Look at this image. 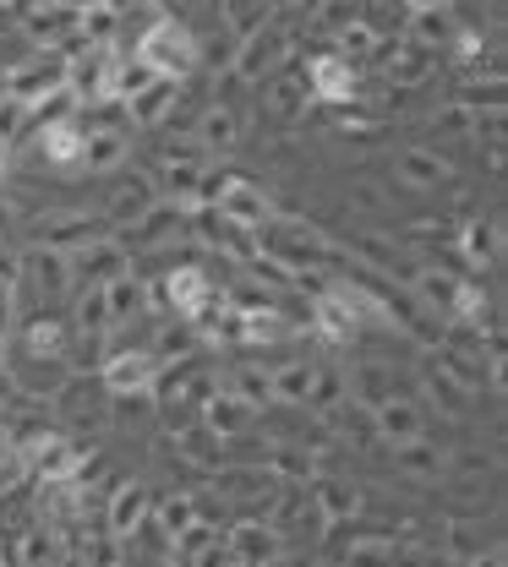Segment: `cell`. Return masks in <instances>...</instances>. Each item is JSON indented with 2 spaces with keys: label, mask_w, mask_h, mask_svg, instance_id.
I'll use <instances>...</instances> for the list:
<instances>
[{
  "label": "cell",
  "mask_w": 508,
  "mask_h": 567,
  "mask_svg": "<svg viewBox=\"0 0 508 567\" xmlns=\"http://www.w3.org/2000/svg\"><path fill=\"white\" fill-rule=\"evenodd\" d=\"M209 415H214V431H241L246 425V404L241 399H214Z\"/></svg>",
  "instance_id": "4fadbf2b"
},
{
  "label": "cell",
  "mask_w": 508,
  "mask_h": 567,
  "mask_svg": "<svg viewBox=\"0 0 508 567\" xmlns=\"http://www.w3.org/2000/svg\"><path fill=\"white\" fill-rule=\"evenodd\" d=\"M405 175H410L416 186H437V175H443V164H437L433 153H405Z\"/></svg>",
  "instance_id": "5bb4252c"
},
{
  "label": "cell",
  "mask_w": 508,
  "mask_h": 567,
  "mask_svg": "<svg viewBox=\"0 0 508 567\" xmlns=\"http://www.w3.org/2000/svg\"><path fill=\"white\" fill-rule=\"evenodd\" d=\"M470 567H504V551H481V557H476Z\"/></svg>",
  "instance_id": "2e32d148"
},
{
  "label": "cell",
  "mask_w": 508,
  "mask_h": 567,
  "mask_svg": "<svg viewBox=\"0 0 508 567\" xmlns=\"http://www.w3.org/2000/svg\"><path fill=\"white\" fill-rule=\"evenodd\" d=\"M197 39H192V28H181L175 17H153L143 28V39H138V66H148L159 82H170V76H186V71L197 66Z\"/></svg>",
  "instance_id": "6da1fadb"
},
{
  "label": "cell",
  "mask_w": 508,
  "mask_h": 567,
  "mask_svg": "<svg viewBox=\"0 0 508 567\" xmlns=\"http://www.w3.org/2000/svg\"><path fill=\"white\" fill-rule=\"evenodd\" d=\"M170 300H175L181 311H197V306L209 300V279H203L197 268H181V274L170 279Z\"/></svg>",
  "instance_id": "8992f818"
},
{
  "label": "cell",
  "mask_w": 508,
  "mask_h": 567,
  "mask_svg": "<svg viewBox=\"0 0 508 567\" xmlns=\"http://www.w3.org/2000/svg\"><path fill=\"white\" fill-rule=\"evenodd\" d=\"M224 551H230V563L263 567V563H274V557H280V535H274V529H263V524H235Z\"/></svg>",
  "instance_id": "3957f363"
},
{
  "label": "cell",
  "mask_w": 508,
  "mask_h": 567,
  "mask_svg": "<svg viewBox=\"0 0 508 567\" xmlns=\"http://www.w3.org/2000/svg\"><path fill=\"white\" fill-rule=\"evenodd\" d=\"M274 393L291 399V404H301V399L312 393V371H306V365H285V371L274 377Z\"/></svg>",
  "instance_id": "30bf717a"
},
{
  "label": "cell",
  "mask_w": 508,
  "mask_h": 567,
  "mask_svg": "<svg viewBox=\"0 0 508 567\" xmlns=\"http://www.w3.org/2000/svg\"><path fill=\"white\" fill-rule=\"evenodd\" d=\"M306 93L317 99V104H345L350 93H356V71L345 55H317L312 66H306Z\"/></svg>",
  "instance_id": "7a4b0ae2"
},
{
  "label": "cell",
  "mask_w": 508,
  "mask_h": 567,
  "mask_svg": "<svg viewBox=\"0 0 508 567\" xmlns=\"http://www.w3.org/2000/svg\"><path fill=\"white\" fill-rule=\"evenodd\" d=\"M405 6H410V11H443L448 0H405Z\"/></svg>",
  "instance_id": "e0dca14e"
},
{
  "label": "cell",
  "mask_w": 508,
  "mask_h": 567,
  "mask_svg": "<svg viewBox=\"0 0 508 567\" xmlns=\"http://www.w3.org/2000/svg\"><path fill=\"white\" fill-rule=\"evenodd\" d=\"M159 518H164V529H170L175 540H181V535L197 524V513H192V502H186V496H170V502L159 507Z\"/></svg>",
  "instance_id": "8fae6325"
},
{
  "label": "cell",
  "mask_w": 508,
  "mask_h": 567,
  "mask_svg": "<svg viewBox=\"0 0 508 567\" xmlns=\"http://www.w3.org/2000/svg\"><path fill=\"white\" fill-rule=\"evenodd\" d=\"M377 425H383L394 442H416V436H421V421H416V410H410V404H383Z\"/></svg>",
  "instance_id": "52a82bcc"
},
{
  "label": "cell",
  "mask_w": 508,
  "mask_h": 567,
  "mask_svg": "<svg viewBox=\"0 0 508 567\" xmlns=\"http://www.w3.org/2000/svg\"><path fill=\"white\" fill-rule=\"evenodd\" d=\"M224 17L246 39V33H257V22H268V0H224Z\"/></svg>",
  "instance_id": "ba28073f"
},
{
  "label": "cell",
  "mask_w": 508,
  "mask_h": 567,
  "mask_svg": "<svg viewBox=\"0 0 508 567\" xmlns=\"http://www.w3.org/2000/svg\"><path fill=\"white\" fill-rule=\"evenodd\" d=\"M323 507H328V518H345V513H356V492H345V486H323Z\"/></svg>",
  "instance_id": "9a60e30c"
},
{
  "label": "cell",
  "mask_w": 508,
  "mask_h": 567,
  "mask_svg": "<svg viewBox=\"0 0 508 567\" xmlns=\"http://www.w3.org/2000/svg\"><path fill=\"white\" fill-rule=\"evenodd\" d=\"M153 377H159V371H153L148 354H121V360L110 365V388H115V393H148Z\"/></svg>",
  "instance_id": "5b68a950"
},
{
  "label": "cell",
  "mask_w": 508,
  "mask_h": 567,
  "mask_svg": "<svg viewBox=\"0 0 508 567\" xmlns=\"http://www.w3.org/2000/svg\"><path fill=\"white\" fill-rule=\"evenodd\" d=\"M219 208L224 213H235V218H246V224H257V218H263V203H257V192H252V186H230V197H219Z\"/></svg>",
  "instance_id": "9c48e42d"
},
{
  "label": "cell",
  "mask_w": 508,
  "mask_h": 567,
  "mask_svg": "<svg viewBox=\"0 0 508 567\" xmlns=\"http://www.w3.org/2000/svg\"><path fill=\"white\" fill-rule=\"evenodd\" d=\"M0 447H6V442H0Z\"/></svg>",
  "instance_id": "ac0fdd59"
},
{
  "label": "cell",
  "mask_w": 508,
  "mask_h": 567,
  "mask_svg": "<svg viewBox=\"0 0 508 567\" xmlns=\"http://www.w3.org/2000/svg\"><path fill=\"white\" fill-rule=\"evenodd\" d=\"M203 142L230 147V142H235V115H230V110H209V115H203Z\"/></svg>",
  "instance_id": "7c38bea8"
},
{
  "label": "cell",
  "mask_w": 508,
  "mask_h": 567,
  "mask_svg": "<svg viewBox=\"0 0 508 567\" xmlns=\"http://www.w3.org/2000/svg\"><path fill=\"white\" fill-rule=\"evenodd\" d=\"M143 513H148V492L143 486H121L115 492V502H110V535L121 540V535H132L138 524H143Z\"/></svg>",
  "instance_id": "277c9868"
}]
</instances>
